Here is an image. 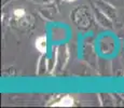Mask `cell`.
Returning <instances> with one entry per match:
<instances>
[{
    "label": "cell",
    "instance_id": "3957f363",
    "mask_svg": "<svg viewBox=\"0 0 124 108\" xmlns=\"http://www.w3.org/2000/svg\"><path fill=\"white\" fill-rule=\"evenodd\" d=\"M14 13H15L16 16H23L24 15V11L23 10H16Z\"/></svg>",
    "mask_w": 124,
    "mask_h": 108
},
{
    "label": "cell",
    "instance_id": "7a4b0ae2",
    "mask_svg": "<svg viewBox=\"0 0 124 108\" xmlns=\"http://www.w3.org/2000/svg\"><path fill=\"white\" fill-rule=\"evenodd\" d=\"M72 103H73V100H72V98H71L70 96H66V97H64L63 100H61L58 103H56L55 104V106H63V107H69V106H71L72 105Z\"/></svg>",
    "mask_w": 124,
    "mask_h": 108
},
{
    "label": "cell",
    "instance_id": "6da1fadb",
    "mask_svg": "<svg viewBox=\"0 0 124 108\" xmlns=\"http://www.w3.org/2000/svg\"><path fill=\"white\" fill-rule=\"evenodd\" d=\"M36 47H37V49L39 50V51L45 52V50H46V39H45L44 37H40L39 39L36 41Z\"/></svg>",
    "mask_w": 124,
    "mask_h": 108
}]
</instances>
